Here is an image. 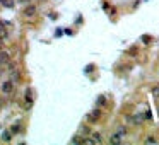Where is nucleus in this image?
I'll list each match as a JSON object with an SVG mask.
<instances>
[{"mask_svg":"<svg viewBox=\"0 0 159 145\" xmlns=\"http://www.w3.org/2000/svg\"><path fill=\"white\" fill-rule=\"evenodd\" d=\"M128 53H130V55H135V53H139V51H137V48H132V50H128Z\"/></svg>","mask_w":159,"mask_h":145,"instance_id":"2eb2a0df","label":"nucleus"},{"mask_svg":"<svg viewBox=\"0 0 159 145\" xmlns=\"http://www.w3.org/2000/svg\"><path fill=\"white\" fill-rule=\"evenodd\" d=\"M117 133L122 135V137H125V135H127V126H118V128H117Z\"/></svg>","mask_w":159,"mask_h":145,"instance_id":"ddd939ff","label":"nucleus"},{"mask_svg":"<svg viewBox=\"0 0 159 145\" xmlns=\"http://www.w3.org/2000/svg\"><path fill=\"white\" fill-rule=\"evenodd\" d=\"M128 121H130L133 126H139V125H140V121H142V116H140V114H139V116H130V118H128Z\"/></svg>","mask_w":159,"mask_h":145,"instance_id":"6e6552de","label":"nucleus"},{"mask_svg":"<svg viewBox=\"0 0 159 145\" xmlns=\"http://www.w3.org/2000/svg\"><path fill=\"white\" fill-rule=\"evenodd\" d=\"M9 63H11V53L5 51V50H2L0 51V65L2 67H7Z\"/></svg>","mask_w":159,"mask_h":145,"instance_id":"20e7f679","label":"nucleus"},{"mask_svg":"<svg viewBox=\"0 0 159 145\" xmlns=\"http://www.w3.org/2000/svg\"><path fill=\"white\" fill-rule=\"evenodd\" d=\"M0 39H2V41H7V39H9V31H7L4 26H0Z\"/></svg>","mask_w":159,"mask_h":145,"instance_id":"1a4fd4ad","label":"nucleus"},{"mask_svg":"<svg viewBox=\"0 0 159 145\" xmlns=\"http://www.w3.org/2000/svg\"><path fill=\"white\" fill-rule=\"evenodd\" d=\"M38 2H46V0H38Z\"/></svg>","mask_w":159,"mask_h":145,"instance_id":"dca6fc26","label":"nucleus"},{"mask_svg":"<svg viewBox=\"0 0 159 145\" xmlns=\"http://www.w3.org/2000/svg\"><path fill=\"white\" fill-rule=\"evenodd\" d=\"M89 138L91 140H87V143H103V137H101V133H98V131H91Z\"/></svg>","mask_w":159,"mask_h":145,"instance_id":"39448f33","label":"nucleus"},{"mask_svg":"<svg viewBox=\"0 0 159 145\" xmlns=\"http://www.w3.org/2000/svg\"><path fill=\"white\" fill-rule=\"evenodd\" d=\"M0 130H2V123H0Z\"/></svg>","mask_w":159,"mask_h":145,"instance_id":"f3484780","label":"nucleus"},{"mask_svg":"<svg viewBox=\"0 0 159 145\" xmlns=\"http://www.w3.org/2000/svg\"><path fill=\"white\" fill-rule=\"evenodd\" d=\"M9 130H11V133H12V135H17V133H19V131H21V123H16V125H12V126H11V128H9Z\"/></svg>","mask_w":159,"mask_h":145,"instance_id":"9d476101","label":"nucleus"},{"mask_svg":"<svg viewBox=\"0 0 159 145\" xmlns=\"http://www.w3.org/2000/svg\"><path fill=\"white\" fill-rule=\"evenodd\" d=\"M34 103V97H33V89H26V92H24V104H26V108L29 109Z\"/></svg>","mask_w":159,"mask_h":145,"instance_id":"7ed1b4c3","label":"nucleus"},{"mask_svg":"<svg viewBox=\"0 0 159 145\" xmlns=\"http://www.w3.org/2000/svg\"><path fill=\"white\" fill-rule=\"evenodd\" d=\"M0 138H2V142H5V143H9V142L12 140V133H11V130H7V131H4Z\"/></svg>","mask_w":159,"mask_h":145,"instance_id":"0eeeda50","label":"nucleus"},{"mask_svg":"<svg viewBox=\"0 0 159 145\" xmlns=\"http://www.w3.org/2000/svg\"><path fill=\"white\" fill-rule=\"evenodd\" d=\"M144 143H157V138H156V137H151V135H149V137H145Z\"/></svg>","mask_w":159,"mask_h":145,"instance_id":"f8f14e48","label":"nucleus"},{"mask_svg":"<svg viewBox=\"0 0 159 145\" xmlns=\"http://www.w3.org/2000/svg\"><path fill=\"white\" fill-rule=\"evenodd\" d=\"M2 2H4V0H0V4H2Z\"/></svg>","mask_w":159,"mask_h":145,"instance_id":"a211bd4d","label":"nucleus"},{"mask_svg":"<svg viewBox=\"0 0 159 145\" xmlns=\"http://www.w3.org/2000/svg\"><path fill=\"white\" fill-rule=\"evenodd\" d=\"M24 16H26V17L38 16V7L34 5V4H27V5L24 7Z\"/></svg>","mask_w":159,"mask_h":145,"instance_id":"f03ea898","label":"nucleus"},{"mask_svg":"<svg viewBox=\"0 0 159 145\" xmlns=\"http://www.w3.org/2000/svg\"><path fill=\"white\" fill-rule=\"evenodd\" d=\"M0 92L4 94V96H12V94L16 92V82L11 80V79L4 80V82L0 84Z\"/></svg>","mask_w":159,"mask_h":145,"instance_id":"f257e3e1","label":"nucleus"},{"mask_svg":"<svg viewBox=\"0 0 159 145\" xmlns=\"http://www.w3.org/2000/svg\"><path fill=\"white\" fill-rule=\"evenodd\" d=\"M110 143L111 145H122L123 143V137L122 135H118V133L110 135Z\"/></svg>","mask_w":159,"mask_h":145,"instance_id":"423d86ee","label":"nucleus"},{"mask_svg":"<svg viewBox=\"0 0 159 145\" xmlns=\"http://www.w3.org/2000/svg\"><path fill=\"white\" fill-rule=\"evenodd\" d=\"M91 130L87 128V126H80V135H89Z\"/></svg>","mask_w":159,"mask_h":145,"instance_id":"4468645a","label":"nucleus"},{"mask_svg":"<svg viewBox=\"0 0 159 145\" xmlns=\"http://www.w3.org/2000/svg\"><path fill=\"white\" fill-rule=\"evenodd\" d=\"M140 41H142L144 45H151V43H152V36H149V34H142Z\"/></svg>","mask_w":159,"mask_h":145,"instance_id":"9b49d317","label":"nucleus"}]
</instances>
